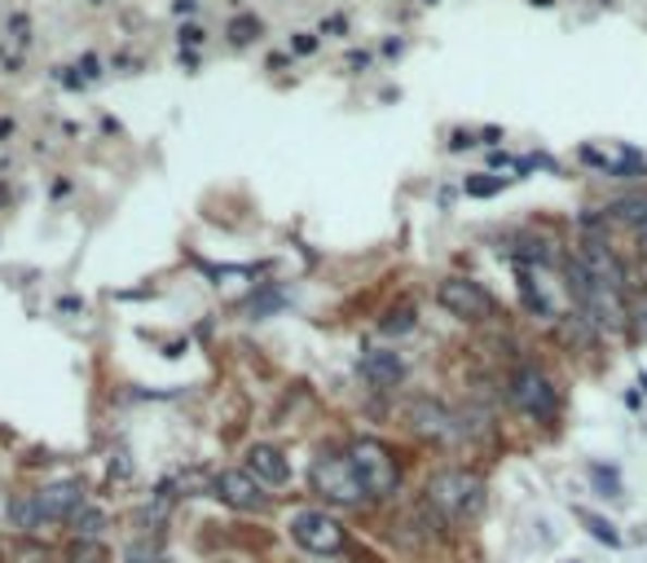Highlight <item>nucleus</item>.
<instances>
[{"label":"nucleus","instance_id":"nucleus-3","mask_svg":"<svg viewBox=\"0 0 647 563\" xmlns=\"http://www.w3.org/2000/svg\"><path fill=\"white\" fill-rule=\"evenodd\" d=\"M349 458H353V467H357V480H362L366 498H388V493H396L401 472H396V458L388 454V444H379V440H357V444L349 449Z\"/></svg>","mask_w":647,"mask_h":563},{"label":"nucleus","instance_id":"nucleus-16","mask_svg":"<svg viewBox=\"0 0 647 563\" xmlns=\"http://www.w3.org/2000/svg\"><path fill=\"white\" fill-rule=\"evenodd\" d=\"M101 528H106V515H101V511H80V515H75V533H80V541H97Z\"/></svg>","mask_w":647,"mask_h":563},{"label":"nucleus","instance_id":"nucleus-18","mask_svg":"<svg viewBox=\"0 0 647 563\" xmlns=\"http://www.w3.org/2000/svg\"><path fill=\"white\" fill-rule=\"evenodd\" d=\"M129 563H159V541L155 537L129 541Z\"/></svg>","mask_w":647,"mask_h":563},{"label":"nucleus","instance_id":"nucleus-4","mask_svg":"<svg viewBox=\"0 0 647 563\" xmlns=\"http://www.w3.org/2000/svg\"><path fill=\"white\" fill-rule=\"evenodd\" d=\"M308 480H313V489H317L321 498L340 502V506H357V502L366 498V489H362V480H357V467H353V458H344V454H321V458L313 463Z\"/></svg>","mask_w":647,"mask_h":563},{"label":"nucleus","instance_id":"nucleus-8","mask_svg":"<svg viewBox=\"0 0 647 563\" xmlns=\"http://www.w3.org/2000/svg\"><path fill=\"white\" fill-rule=\"evenodd\" d=\"M216 493H221V502H230L234 511H265L269 498L260 493V480L252 472H221L216 476Z\"/></svg>","mask_w":647,"mask_h":563},{"label":"nucleus","instance_id":"nucleus-14","mask_svg":"<svg viewBox=\"0 0 647 563\" xmlns=\"http://www.w3.org/2000/svg\"><path fill=\"white\" fill-rule=\"evenodd\" d=\"M608 216H612L617 224H625V230H634V234H647V194L617 198V203L608 207Z\"/></svg>","mask_w":647,"mask_h":563},{"label":"nucleus","instance_id":"nucleus-15","mask_svg":"<svg viewBox=\"0 0 647 563\" xmlns=\"http://www.w3.org/2000/svg\"><path fill=\"white\" fill-rule=\"evenodd\" d=\"M10 515H14V528H23V533H32V528H40L45 524V515H40V502H36V493L27 498H14V506H10Z\"/></svg>","mask_w":647,"mask_h":563},{"label":"nucleus","instance_id":"nucleus-10","mask_svg":"<svg viewBox=\"0 0 647 563\" xmlns=\"http://www.w3.org/2000/svg\"><path fill=\"white\" fill-rule=\"evenodd\" d=\"M410 427H414L418 436H431V440H454V436H459L454 414H450L441 401H427V396L410 405Z\"/></svg>","mask_w":647,"mask_h":563},{"label":"nucleus","instance_id":"nucleus-13","mask_svg":"<svg viewBox=\"0 0 647 563\" xmlns=\"http://www.w3.org/2000/svg\"><path fill=\"white\" fill-rule=\"evenodd\" d=\"M362 375H366V383H375V388H396V383L405 379V362H401L396 353H388V348H375V353L362 357Z\"/></svg>","mask_w":647,"mask_h":563},{"label":"nucleus","instance_id":"nucleus-5","mask_svg":"<svg viewBox=\"0 0 647 563\" xmlns=\"http://www.w3.org/2000/svg\"><path fill=\"white\" fill-rule=\"evenodd\" d=\"M506 392H511V405H515L520 414L537 418V423H551V418L560 414V396H556L551 379L537 370V366H520V370L511 375Z\"/></svg>","mask_w":647,"mask_h":563},{"label":"nucleus","instance_id":"nucleus-20","mask_svg":"<svg viewBox=\"0 0 647 563\" xmlns=\"http://www.w3.org/2000/svg\"><path fill=\"white\" fill-rule=\"evenodd\" d=\"M71 563H106V550L97 541H80L75 554H71Z\"/></svg>","mask_w":647,"mask_h":563},{"label":"nucleus","instance_id":"nucleus-11","mask_svg":"<svg viewBox=\"0 0 647 563\" xmlns=\"http://www.w3.org/2000/svg\"><path fill=\"white\" fill-rule=\"evenodd\" d=\"M247 472H252L260 485H269V489H282V485L291 480V463H286L282 449H273V444H252Z\"/></svg>","mask_w":647,"mask_h":563},{"label":"nucleus","instance_id":"nucleus-19","mask_svg":"<svg viewBox=\"0 0 647 563\" xmlns=\"http://www.w3.org/2000/svg\"><path fill=\"white\" fill-rule=\"evenodd\" d=\"M590 480L608 493V498H621V480H617V472H603V467H590Z\"/></svg>","mask_w":647,"mask_h":563},{"label":"nucleus","instance_id":"nucleus-12","mask_svg":"<svg viewBox=\"0 0 647 563\" xmlns=\"http://www.w3.org/2000/svg\"><path fill=\"white\" fill-rule=\"evenodd\" d=\"M577 260L590 269V278H595V282H603V286H612V291H621V286H625V273H621L617 256H612V252H608L599 238H586Z\"/></svg>","mask_w":647,"mask_h":563},{"label":"nucleus","instance_id":"nucleus-9","mask_svg":"<svg viewBox=\"0 0 647 563\" xmlns=\"http://www.w3.org/2000/svg\"><path fill=\"white\" fill-rule=\"evenodd\" d=\"M36 502H40V515H45V524L75 519V515L84 511V489H80L75 480H58V485H45V489L36 493Z\"/></svg>","mask_w":647,"mask_h":563},{"label":"nucleus","instance_id":"nucleus-17","mask_svg":"<svg viewBox=\"0 0 647 563\" xmlns=\"http://www.w3.org/2000/svg\"><path fill=\"white\" fill-rule=\"evenodd\" d=\"M577 519H582V524H586V528H590L603 546H621V533H617L608 519H599V515H590V511H577Z\"/></svg>","mask_w":647,"mask_h":563},{"label":"nucleus","instance_id":"nucleus-6","mask_svg":"<svg viewBox=\"0 0 647 563\" xmlns=\"http://www.w3.org/2000/svg\"><path fill=\"white\" fill-rule=\"evenodd\" d=\"M291 537H295V546H304L308 554H340V550L349 546L344 524H340L335 515H327V511H300V515L291 519Z\"/></svg>","mask_w":647,"mask_h":563},{"label":"nucleus","instance_id":"nucleus-1","mask_svg":"<svg viewBox=\"0 0 647 563\" xmlns=\"http://www.w3.org/2000/svg\"><path fill=\"white\" fill-rule=\"evenodd\" d=\"M427 502L437 506L445 519H476L485 511V480L467 467H445L427 480Z\"/></svg>","mask_w":647,"mask_h":563},{"label":"nucleus","instance_id":"nucleus-22","mask_svg":"<svg viewBox=\"0 0 647 563\" xmlns=\"http://www.w3.org/2000/svg\"><path fill=\"white\" fill-rule=\"evenodd\" d=\"M634 321H638V326H643V334H647V291L634 299Z\"/></svg>","mask_w":647,"mask_h":563},{"label":"nucleus","instance_id":"nucleus-2","mask_svg":"<svg viewBox=\"0 0 647 563\" xmlns=\"http://www.w3.org/2000/svg\"><path fill=\"white\" fill-rule=\"evenodd\" d=\"M569 291H573L577 308H582L595 326H603V330H621V326H625L630 313H625V304H621V291L595 282L582 260H569Z\"/></svg>","mask_w":647,"mask_h":563},{"label":"nucleus","instance_id":"nucleus-21","mask_svg":"<svg viewBox=\"0 0 647 563\" xmlns=\"http://www.w3.org/2000/svg\"><path fill=\"white\" fill-rule=\"evenodd\" d=\"M410 326H414V313H410V308H401V313H388V321H383V330H388V334H405Z\"/></svg>","mask_w":647,"mask_h":563},{"label":"nucleus","instance_id":"nucleus-7","mask_svg":"<svg viewBox=\"0 0 647 563\" xmlns=\"http://www.w3.org/2000/svg\"><path fill=\"white\" fill-rule=\"evenodd\" d=\"M437 299H441L454 317H463V321H485V317L493 313V295H489L480 282H472V278H445L441 291H437Z\"/></svg>","mask_w":647,"mask_h":563}]
</instances>
